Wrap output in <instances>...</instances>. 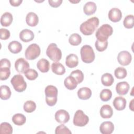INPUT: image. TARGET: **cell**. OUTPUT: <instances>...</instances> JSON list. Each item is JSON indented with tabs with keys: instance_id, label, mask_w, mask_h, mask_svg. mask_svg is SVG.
<instances>
[{
	"instance_id": "obj_1",
	"label": "cell",
	"mask_w": 134,
	"mask_h": 134,
	"mask_svg": "<svg viewBox=\"0 0 134 134\" xmlns=\"http://www.w3.org/2000/svg\"><path fill=\"white\" fill-rule=\"evenodd\" d=\"M99 25V19L93 17L83 22L80 27L81 32L84 35L89 36L93 34Z\"/></svg>"
},
{
	"instance_id": "obj_2",
	"label": "cell",
	"mask_w": 134,
	"mask_h": 134,
	"mask_svg": "<svg viewBox=\"0 0 134 134\" xmlns=\"http://www.w3.org/2000/svg\"><path fill=\"white\" fill-rule=\"evenodd\" d=\"M58 89L53 85H48L44 90L46 102L49 106H54L58 99Z\"/></svg>"
},
{
	"instance_id": "obj_3",
	"label": "cell",
	"mask_w": 134,
	"mask_h": 134,
	"mask_svg": "<svg viewBox=\"0 0 134 134\" xmlns=\"http://www.w3.org/2000/svg\"><path fill=\"white\" fill-rule=\"evenodd\" d=\"M113 32V29L111 26L108 24H103L96 31L95 36L98 40L106 41Z\"/></svg>"
},
{
	"instance_id": "obj_4",
	"label": "cell",
	"mask_w": 134,
	"mask_h": 134,
	"mask_svg": "<svg viewBox=\"0 0 134 134\" xmlns=\"http://www.w3.org/2000/svg\"><path fill=\"white\" fill-rule=\"evenodd\" d=\"M80 54L83 62L86 63H90L95 59V53L91 46L84 45L81 49Z\"/></svg>"
},
{
	"instance_id": "obj_5",
	"label": "cell",
	"mask_w": 134,
	"mask_h": 134,
	"mask_svg": "<svg viewBox=\"0 0 134 134\" xmlns=\"http://www.w3.org/2000/svg\"><path fill=\"white\" fill-rule=\"evenodd\" d=\"M47 56L53 61H59L62 58L61 50L58 48L57 45L54 43H50L46 50Z\"/></svg>"
},
{
	"instance_id": "obj_6",
	"label": "cell",
	"mask_w": 134,
	"mask_h": 134,
	"mask_svg": "<svg viewBox=\"0 0 134 134\" xmlns=\"http://www.w3.org/2000/svg\"><path fill=\"white\" fill-rule=\"evenodd\" d=\"M10 82L15 90L18 92H24L27 87L26 82L21 74L15 75L12 78Z\"/></svg>"
},
{
	"instance_id": "obj_7",
	"label": "cell",
	"mask_w": 134,
	"mask_h": 134,
	"mask_svg": "<svg viewBox=\"0 0 134 134\" xmlns=\"http://www.w3.org/2000/svg\"><path fill=\"white\" fill-rule=\"evenodd\" d=\"M40 48L36 43L31 44L26 49L25 55L27 60H32L38 58L40 54Z\"/></svg>"
},
{
	"instance_id": "obj_8",
	"label": "cell",
	"mask_w": 134,
	"mask_h": 134,
	"mask_svg": "<svg viewBox=\"0 0 134 134\" xmlns=\"http://www.w3.org/2000/svg\"><path fill=\"white\" fill-rule=\"evenodd\" d=\"M88 117L82 110H77L75 112L73 118V124L75 126L83 127L88 122Z\"/></svg>"
},
{
	"instance_id": "obj_9",
	"label": "cell",
	"mask_w": 134,
	"mask_h": 134,
	"mask_svg": "<svg viewBox=\"0 0 134 134\" xmlns=\"http://www.w3.org/2000/svg\"><path fill=\"white\" fill-rule=\"evenodd\" d=\"M132 60L131 54L127 51H120L117 56V60L120 64L121 65H129Z\"/></svg>"
},
{
	"instance_id": "obj_10",
	"label": "cell",
	"mask_w": 134,
	"mask_h": 134,
	"mask_svg": "<svg viewBox=\"0 0 134 134\" xmlns=\"http://www.w3.org/2000/svg\"><path fill=\"white\" fill-rule=\"evenodd\" d=\"M15 67L16 70L19 73H25L29 69V63L23 58L18 59L15 62Z\"/></svg>"
},
{
	"instance_id": "obj_11",
	"label": "cell",
	"mask_w": 134,
	"mask_h": 134,
	"mask_svg": "<svg viewBox=\"0 0 134 134\" xmlns=\"http://www.w3.org/2000/svg\"><path fill=\"white\" fill-rule=\"evenodd\" d=\"M55 119L56 121L60 124H65L70 119L69 113L64 109H60L55 113Z\"/></svg>"
},
{
	"instance_id": "obj_12",
	"label": "cell",
	"mask_w": 134,
	"mask_h": 134,
	"mask_svg": "<svg viewBox=\"0 0 134 134\" xmlns=\"http://www.w3.org/2000/svg\"><path fill=\"white\" fill-rule=\"evenodd\" d=\"M108 18L110 21L116 23L120 21L122 18L121 10L117 8H113L108 12Z\"/></svg>"
},
{
	"instance_id": "obj_13",
	"label": "cell",
	"mask_w": 134,
	"mask_h": 134,
	"mask_svg": "<svg viewBox=\"0 0 134 134\" xmlns=\"http://www.w3.org/2000/svg\"><path fill=\"white\" fill-rule=\"evenodd\" d=\"M114 130V126L113 122L109 121L103 122L99 127V130L102 134H110Z\"/></svg>"
},
{
	"instance_id": "obj_14",
	"label": "cell",
	"mask_w": 134,
	"mask_h": 134,
	"mask_svg": "<svg viewBox=\"0 0 134 134\" xmlns=\"http://www.w3.org/2000/svg\"><path fill=\"white\" fill-rule=\"evenodd\" d=\"M35 35L34 32L28 29L23 30L19 34V38L21 40L25 42H28L32 40Z\"/></svg>"
},
{
	"instance_id": "obj_15",
	"label": "cell",
	"mask_w": 134,
	"mask_h": 134,
	"mask_svg": "<svg viewBox=\"0 0 134 134\" xmlns=\"http://www.w3.org/2000/svg\"><path fill=\"white\" fill-rule=\"evenodd\" d=\"M129 84L125 81L118 83L116 86V90L117 93L120 95H126L129 90Z\"/></svg>"
},
{
	"instance_id": "obj_16",
	"label": "cell",
	"mask_w": 134,
	"mask_h": 134,
	"mask_svg": "<svg viewBox=\"0 0 134 134\" xmlns=\"http://www.w3.org/2000/svg\"><path fill=\"white\" fill-rule=\"evenodd\" d=\"M79 63V59L77 56L73 53L70 54L66 57L65 64L69 68L76 67Z\"/></svg>"
},
{
	"instance_id": "obj_17",
	"label": "cell",
	"mask_w": 134,
	"mask_h": 134,
	"mask_svg": "<svg viewBox=\"0 0 134 134\" xmlns=\"http://www.w3.org/2000/svg\"><path fill=\"white\" fill-rule=\"evenodd\" d=\"M113 104L116 109L117 110H122L126 106V100L122 96H118L114 99Z\"/></svg>"
},
{
	"instance_id": "obj_18",
	"label": "cell",
	"mask_w": 134,
	"mask_h": 134,
	"mask_svg": "<svg viewBox=\"0 0 134 134\" xmlns=\"http://www.w3.org/2000/svg\"><path fill=\"white\" fill-rule=\"evenodd\" d=\"M26 21L28 26L35 27L37 25L39 18L36 14L34 12H30L27 14L26 17Z\"/></svg>"
},
{
	"instance_id": "obj_19",
	"label": "cell",
	"mask_w": 134,
	"mask_h": 134,
	"mask_svg": "<svg viewBox=\"0 0 134 134\" xmlns=\"http://www.w3.org/2000/svg\"><path fill=\"white\" fill-rule=\"evenodd\" d=\"M91 95L92 91L90 88L87 87H81L77 91V96L81 99H88L91 97Z\"/></svg>"
},
{
	"instance_id": "obj_20",
	"label": "cell",
	"mask_w": 134,
	"mask_h": 134,
	"mask_svg": "<svg viewBox=\"0 0 134 134\" xmlns=\"http://www.w3.org/2000/svg\"><path fill=\"white\" fill-rule=\"evenodd\" d=\"M113 114L111 107L107 104L104 105L100 109V115L103 118H109Z\"/></svg>"
},
{
	"instance_id": "obj_21",
	"label": "cell",
	"mask_w": 134,
	"mask_h": 134,
	"mask_svg": "<svg viewBox=\"0 0 134 134\" xmlns=\"http://www.w3.org/2000/svg\"><path fill=\"white\" fill-rule=\"evenodd\" d=\"M37 66L40 72L42 73H46L49 70L50 63L47 59L42 58L38 61Z\"/></svg>"
},
{
	"instance_id": "obj_22",
	"label": "cell",
	"mask_w": 134,
	"mask_h": 134,
	"mask_svg": "<svg viewBox=\"0 0 134 134\" xmlns=\"http://www.w3.org/2000/svg\"><path fill=\"white\" fill-rule=\"evenodd\" d=\"M96 9V5L93 2H88L86 3L83 7L84 13L87 15H91L94 14Z\"/></svg>"
},
{
	"instance_id": "obj_23",
	"label": "cell",
	"mask_w": 134,
	"mask_h": 134,
	"mask_svg": "<svg viewBox=\"0 0 134 134\" xmlns=\"http://www.w3.org/2000/svg\"><path fill=\"white\" fill-rule=\"evenodd\" d=\"M13 20L12 14L9 12H5L1 16V24L2 26L8 27L12 24Z\"/></svg>"
},
{
	"instance_id": "obj_24",
	"label": "cell",
	"mask_w": 134,
	"mask_h": 134,
	"mask_svg": "<svg viewBox=\"0 0 134 134\" xmlns=\"http://www.w3.org/2000/svg\"><path fill=\"white\" fill-rule=\"evenodd\" d=\"M52 71L57 75H62L65 72L64 66L61 63L58 62H54L51 65Z\"/></svg>"
},
{
	"instance_id": "obj_25",
	"label": "cell",
	"mask_w": 134,
	"mask_h": 134,
	"mask_svg": "<svg viewBox=\"0 0 134 134\" xmlns=\"http://www.w3.org/2000/svg\"><path fill=\"white\" fill-rule=\"evenodd\" d=\"M64 84L66 88L70 90H73L75 89L78 84L75 78L70 75L65 79Z\"/></svg>"
},
{
	"instance_id": "obj_26",
	"label": "cell",
	"mask_w": 134,
	"mask_h": 134,
	"mask_svg": "<svg viewBox=\"0 0 134 134\" xmlns=\"http://www.w3.org/2000/svg\"><path fill=\"white\" fill-rule=\"evenodd\" d=\"M8 48L10 52L16 54L21 51L22 50V45L17 41H12L9 43Z\"/></svg>"
},
{
	"instance_id": "obj_27",
	"label": "cell",
	"mask_w": 134,
	"mask_h": 134,
	"mask_svg": "<svg viewBox=\"0 0 134 134\" xmlns=\"http://www.w3.org/2000/svg\"><path fill=\"white\" fill-rule=\"evenodd\" d=\"M114 77L113 75L109 73H104L101 77V82L103 85L106 86H110L114 83Z\"/></svg>"
},
{
	"instance_id": "obj_28",
	"label": "cell",
	"mask_w": 134,
	"mask_h": 134,
	"mask_svg": "<svg viewBox=\"0 0 134 134\" xmlns=\"http://www.w3.org/2000/svg\"><path fill=\"white\" fill-rule=\"evenodd\" d=\"M1 95L0 97L2 99L6 100L10 98L11 96V91L10 88L7 85H2L0 87Z\"/></svg>"
},
{
	"instance_id": "obj_29",
	"label": "cell",
	"mask_w": 134,
	"mask_h": 134,
	"mask_svg": "<svg viewBox=\"0 0 134 134\" xmlns=\"http://www.w3.org/2000/svg\"><path fill=\"white\" fill-rule=\"evenodd\" d=\"M12 121L14 124L18 126H21L25 123L26 118L23 114H16L13 116Z\"/></svg>"
},
{
	"instance_id": "obj_30",
	"label": "cell",
	"mask_w": 134,
	"mask_h": 134,
	"mask_svg": "<svg viewBox=\"0 0 134 134\" xmlns=\"http://www.w3.org/2000/svg\"><path fill=\"white\" fill-rule=\"evenodd\" d=\"M0 133L1 134H12L13 133V127L8 122H2L0 125Z\"/></svg>"
},
{
	"instance_id": "obj_31",
	"label": "cell",
	"mask_w": 134,
	"mask_h": 134,
	"mask_svg": "<svg viewBox=\"0 0 134 134\" xmlns=\"http://www.w3.org/2000/svg\"><path fill=\"white\" fill-rule=\"evenodd\" d=\"M82 38L80 35L76 33L72 34L69 39V43L72 46H78L81 43Z\"/></svg>"
},
{
	"instance_id": "obj_32",
	"label": "cell",
	"mask_w": 134,
	"mask_h": 134,
	"mask_svg": "<svg viewBox=\"0 0 134 134\" xmlns=\"http://www.w3.org/2000/svg\"><path fill=\"white\" fill-rule=\"evenodd\" d=\"M124 26L127 29H131L134 26V16L133 15L126 16L124 20Z\"/></svg>"
},
{
	"instance_id": "obj_33",
	"label": "cell",
	"mask_w": 134,
	"mask_h": 134,
	"mask_svg": "<svg viewBox=\"0 0 134 134\" xmlns=\"http://www.w3.org/2000/svg\"><path fill=\"white\" fill-rule=\"evenodd\" d=\"M112 96V92L109 89L103 90L99 95L100 99L103 102H107L110 99Z\"/></svg>"
},
{
	"instance_id": "obj_34",
	"label": "cell",
	"mask_w": 134,
	"mask_h": 134,
	"mask_svg": "<svg viewBox=\"0 0 134 134\" xmlns=\"http://www.w3.org/2000/svg\"><path fill=\"white\" fill-rule=\"evenodd\" d=\"M36 108V103L32 100H28L24 103V109L27 113H32Z\"/></svg>"
},
{
	"instance_id": "obj_35",
	"label": "cell",
	"mask_w": 134,
	"mask_h": 134,
	"mask_svg": "<svg viewBox=\"0 0 134 134\" xmlns=\"http://www.w3.org/2000/svg\"><path fill=\"white\" fill-rule=\"evenodd\" d=\"M115 76L118 79H122L126 77L127 74V70L123 67H118L114 72Z\"/></svg>"
},
{
	"instance_id": "obj_36",
	"label": "cell",
	"mask_w": 134,
	"mask_h": 134,
	"mask_svg": "<svg viewBox=\"0 0 134 134\" xmlns=\"http://www.w3.org/2000/svg\"><path fill=\"white\" fill-rule=\"evenodd\" d=\"M70 76L74 77L78 84L81 83L84 80V74L80 70H76L72 71L70 74Z\"/></svg>"
},
{
	"instance_id": "obj_37",
	"label": "cell",
	"mask_w": 134,
	"mask_h": 134,
	"mask_svg": "<svg viewBox=\"0 0 134 134\" xmlns=\"http://www.w3.org/2000/svg\"><path fill=\"white\" fill-rule=\"evenodd\" d=\"M24 74L27 79L30 81L35 80L38 76V72L32 69H29L25 72Z\"/></svg>"
},
{
	"instance_id": "obj_38",
	"label": "cell",
	"mask_w": 134,
	"mask_h": 134,
	"mask_svg": "<svg viewBox=\"0 0 134 134\" xmlns=\"http://www.w3.org/2000/svg\"><path fill=\"white\" fill-rule=\"evenodd\" d=\"M95 48L98 51L102 52L106 49L108 46V41H99L97 40L95 43Z\"/></svg>"
},
{
	"instance_id": "obj_39",
	"label": "cell",
	"mask_w": 134,
	"mask_h": 134,
	"mask_svg": "<svg viewBox=\"0 0 134 134\" xmlns=\"http://www.w3.org/2000/svg\"><path fill=\"white\" fill-rule=\"evenodd\" d=\"M10 71L9 68H0V79L2 81L7 80L10 76Z\"/></svg>"
},
{
	"instance_id": "obj_40",
	"label": "cell",
	"mask_w": 134,
	"mask_h": 134,
	"mask_svg": "<svg viewBox=\"0 0 134 134\" xmlns=\"http://www.w3.org/2000/svg\"><path fill=\"white\" fill-rule=\"evenodd\" d=\"M72 132L69 130L68 128H67L65 125L63 124L57 127L55 130V134H60V133H69L71 134Z\"/></svg>"
},
{
	"instance_id": "obj_41",
	"label": "cell",
	"mask_w": 134,
	"mask_h": 134,
	"mask_svg": "<svg viewBox=\"0 0 134 134\" xmlns=\"http://www.w3.org/2000/svg\"><path fill=\"white\" fill-rule=\"evenodd\" d=\"M0 35L1 39L2 40H7L8 39L10 35V31L7 29L1 28L0 29Z\"/></svg>"
},
{
	"instance_id": "obj_42",
	"label": "cell",
	"mask_w": 134,
	"mask_h": 134,
	"mask_svg": "<svg viewBox=\"0 0 134 134\" xmlns=\"http://www.w3.org/2000/svg\"><path fill=\"white\" fill-rule=\"evenodd\" d=\"M10 62L7 59H2L0 61V68H10Z\"/></svg>"
},
{
	"instance_id": "obj_43",
	"label": "cell",
	"mask_w": 134,
	"mask_h": 134,
	"mask_svg": "<svg viewBox=\"0 0 134 134\" xmlns=\"http://www.w3.org/2000/svg\"><path fill=\"white\" fill-rule=\"evenodd\" d=\"M49 5L52 7H58L62 3V0H57V1H52V0H49L48 1Z\"/></svg>"
},
{
	"instance_id": "obj_44",
	"label": "cell",
	"mask_w": 134,
	"mask_h": 134,
	"mask_svg": "<svg viewBox=\"0 0 134 134\" xmlns=\"http://www.w3.org/2000/svg\"><path fill=\"white\" fill-rule=\"evenodd\" d=\"M22 2H23L22 0H10L9 1V3L10 5L15 7L19 6L22 3Z\"/></svg>"
}]
</instances>
